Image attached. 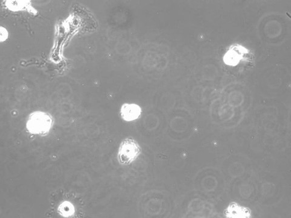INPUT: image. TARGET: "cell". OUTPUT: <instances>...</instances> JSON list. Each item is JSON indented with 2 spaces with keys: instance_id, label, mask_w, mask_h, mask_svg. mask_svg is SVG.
Instances as JSON below:
<instances>
[{
  "instance_id": "obj_3",
  "label": "cell",
  "mask_w": 291,
  "mask_h": 218,
  "mask_svg": "<svg viewBox=\"0 0 291 218\" xmlns=\"http://www.w3.org/2000/svg\"><path fill=\"white\" fill-rule=\"evenodd\" d=\"M142 114V108L139 105L135 104H123L120 109V115L123 120L126 122H133L139 119Z\"/></svg>"
},
{
  "instance_id": "obj_2",
  "label": "cell",
  "mask_w": 291,
  "mask_h": 218,
  "mask_svg": "<svg viewBox=\"0 0 291 218\" xmlns=\"http://www.w3.org/2000/svg\"><path fill=\"white\" fill-rule=\"evenodd\" d=\"M142 150L137 141L132 138H126L120 144L117 158L120 164L127 166L137 160Z\"/></svg>"
},
{
  "instance_id": "obj_1",
  "label": "cell",
  "mask_w": 291,
  "mask_h": 218,
  "mask_svg": "<svg viewBox=\"0 0 291 218\" xmlns=\"http://www.w3.org/2000/svg\"><path fill=\"white\" fill-rule=\"evenodd\" d=\"M54 120L51 114L42 111H35L29 116L26 128L29 133L46 136L53 126Z\"/></svg>"
},
{
  "instance_id": "obj_5",
  "label": "cell",
  "mask_w": 291,
  "mask_h": 218,
  "mask_svg": "<svg viewBox=\"0 0 291 218\" xmlns=\"http://www.w3.org/2000/svg\"><path fill=\"white\" fill-rule=\"evenodd\" d=\"M58 212L62 216L71 217L75 213V208L72 203L64 201L61 202L58 207Z\"/></svg>"
},
{
  "instance_id": "obj_4",
  "label": "cell",
  "mask_w": 291,
  "mask_h": 218,
  "mask_svg": "<svg viewBox=\"0 0 291 218\" xmlns=\"http://www.w3.org/2000/svg\"><path fill=\"white\" fill-rule=\"evenodd\" d=\"M251 215V211L248 207L235 202L231 203L225 210V216L228 217H250Z\"/></svg>"
}]
</instances>
